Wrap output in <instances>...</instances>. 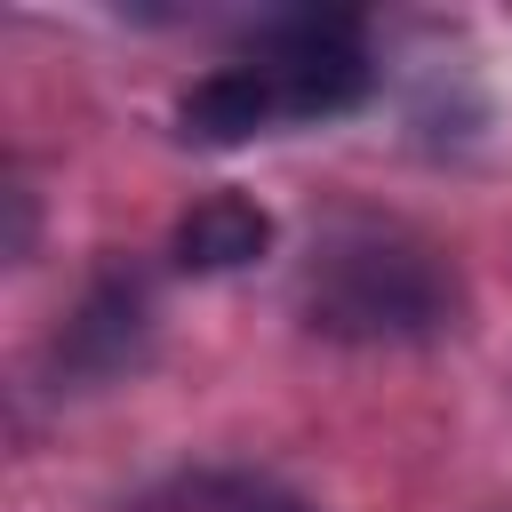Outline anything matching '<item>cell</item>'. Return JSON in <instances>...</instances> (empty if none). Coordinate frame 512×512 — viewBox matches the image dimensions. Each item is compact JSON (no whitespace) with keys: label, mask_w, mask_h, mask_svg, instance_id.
<instances>
[{"label":"cell","mask_w":512,"mask_h":512,"mask_svg":"<svg viewBox=\"0 0 512 512\" xmlns=\"http://www.w3.org/2000/svg\"><path fill=\"white\" fill-rule=\"evenodd\" d=\"M304 320L344 344H416L456 320V272L408 232H344L304 264Z\"/></svg>","instance_id":"6da1fadb"},{"label":"cell","mask_w":512,"mask_h":512,"mask_svg":"<svg viewBox=\"0 0 512 512\" xmlns=\"http://www.w3.org/2000/svg\"><path fill=\"white\" fill-rule=\"evenodd\" d=\"M264 128H288V120H280V96H272L264 64H248V56L176 96V136L184 144H248Z\"/></svg>","instance_id":"5b68a950"},{"label":"cell","mask_w":512,"mask_h":512,"mask_svg":"<svg viewBox=\"0 0 512 512\" xmlns=\"http://www.w3.org/2000/svg\"><path fill=\"white\" fill-rule=\"evenodd\" d=\"M144 344H152V288H144V272L104 264L96 288L80 296V312L56 336V368L72 384H112L144 360Z\"/></svg>","instance_id":"3957f363"},{"label":"cell","mask_w":512,"mask_h":512,"mask_svg":"<svg viewBox=\"0 0 512 512\" xmlns=\"http://www.w3.org/2000/svg\"><path fill=\"white\" fill-rule=\"evenodd\" d=\"M176 272L192 280H224V272H248L256 256H272V216L248 200V192H208L176 216V240H168Z\"/></svg>","instance_id":"277c9868"},{"label":"cell","mask_w":512,"mask_h":512,"mask_svg":"<svg viewBox=\"0 0 512 512\" xmlns=\"http://www.w3.org/2000/svg\"><path fill=\"white\" fill-rule=\"evenodd\" d=\"M248 64H264V80L280 96V120H336L376 88L360 16H280L248 48Z\"/></svg>","instance_id":"7a4b0ae2"}]
</instances>
